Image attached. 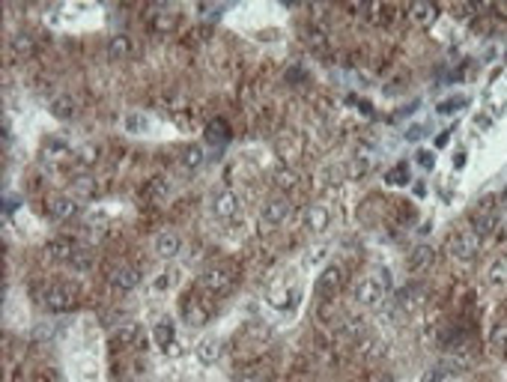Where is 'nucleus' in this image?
<instances>
[{"label":"nucleus","instance_id":"f257e3e1","mask_svg":"<svg viewBox=\"0 0 507 382\" xmlns=\"http://www.w3.org/2000/svg\"><path fill=\"white\" fill-rule=\"evenodd\" d=\"M39 302L48 314H69L75 308V290L69 284H48L39 293Z\"/></svg>","mask_w":507,"mask_h":382},{"label":"nucleus","instance_id":"f03ea898","mask_svg":"<svg viewBox=\"0 0 507 382\" xmlns=\"http://www.w3.org/2000/svg\"><path fill=\"white\" fill-rule=\"evenodd\" d=\"M352 299H355V305L358 308H379L385 302V287H382V281H379L376 275H367V278H361V281H355V287H352Z\"/></svg>","mask_w":507,"mask_h":382},{"label":"nucleus","instance_id":"7ed1b4c3","mask_svg":"<svg viewBox=\"0 0 507 382\" xmlns=\"http://www.w3.org/2000/svg\"><path fill=\"white\" fill-rule=\"evenodd\" d=\"M477 245H481V239L472 230H457L448 236V254H451V260H459V263L475 260Z\"/></svg>","mask_w":507,"mask_h":382},{"label":"nucleus","instance_id":"20e7f679","mask_svg":"<svg viewBox=\"0 0 507 382\" xmlns=\"http://www.w3.org/2000/svg\"><path fill=\"white\" fill-rule=\"evenodd\" d=\"M209 212L218 218V221H230L233 215L239 212V200L230 188H215L209 194Z\"/></svg>","mask_w":507,"mask_h":382},{"label":"nucleus","instance_id":"39448f33","mask_svg":"<svg viewBox=\"0 0 507 382\" xmlns=\"http://www.w3.org/2000/svg\"><path fill=\"white\" fill-rule=\"evenodd\" d=\"M200 287L209 290V293H230L233 272L227 266H218V263H215V266H206L200 272Z\"/></svg>","mask_w":507,"mask_h":382},{"label":"nucleus","instance_id":"423d86ee","mask_svg":"<svg viewBox=\"0 0 507 382\" xmlns=\"http://www.w3.org/2000/svg\"><path fill=\"white\" fill-rule=\"evenodd\" d=\"M343 281H346V269L340 266V263H329L322 272H320V278H316V296H331V293H338V290L343 287Z\"/></svg>","mask_w":507,"mask_h":382},{"label":"nucleus","instance_id":"0eeeda50","mask_svg":"<svg viewBox=\"0 0 507 382\" xmlns=\"http://www.w3.org/2000/svg\"><path fill=\"white\" fill-rule=\"evenodd\" d=\"M289 200L287 197H269L266 203H262V209H260V218H262V224L266 227H280L289 218Z\"/></svg>","mask_w":507,"mask_h":382},{"label":"nucleus","instance_id":"6e6552de","mask_svg":"<svg viewBox=\"0 0 507 382\" xmlns=\"http://www.w3.org/2000/svg\"><path fill=\"white\" fill-rule=\"evenodd\" d=\"M141 269L132 266V263H120L114 272H111V287L120 290V293H132V290L141 287Z\"/></svg>","mask_w":507,"mask_h":382},{"label":"nucleus","instance_id":"1a4fd4ad","mask_svg":"<svg viewBox=\"0 0 507 382\" xmlns=\"http://www.w3.org/2000/svg\"><path fill=\"white\" fill-rule=\"evenodd\" d=\"M152 248H156L161 260H174L183 254V236L176 230H161V233H156V239H152Z\"/></svg>","mask_w":507,"mask_h":382},{"label":"nucleus","instance_id":"9d476101","mask_svg":"<svg viewBox=\"0 0 507 382\" xmlns=\"http://www.w3.org/2000/svg\"><path fill=\"white\" fill-rule=\"evenodd\" d=\"M81 248L72 239H51V242H45V248H42V254H45V260L48 263H72V257H75Z\"/></svg>","mask_w":507,"mask_h":382},{"label":"nucleus","instance_id":"9b49d317","mask_svg":"<svg viewBox=\"0 0 507 382\" xmlns=\"http://www.w3.org/2000/svg\"><path fill=\"white\" fill-rule=\"evenodd\" d=\"M436 260V251L430 248V245H415L409 251V257H406V269H409V275H421V272L430 269V263Z\"/></svg>","mask_w":507,"mask_h":382},{"label":"nucleus","instance_id":"f8f14e48","mask_svg":"<svg viewBox=\"0 0 507 382\" xmlns=\"http://www.w3.org/2000/svg\"><path fill=\"white\" fill-rule=\"evenodd\" d=\"M78 212H81V203L69 194H57L48 203V215L54 218V221H69V218H75Z\"/></svg>","mask_w":507,"mask_h":382},{"label":"nucleus","instance_id":"ddd939ff","mask_svg":"<svg viewBox=\"0 0 507 382\" xmlns=\"http://www.w3.org/2000/svg\"><path fill=\"white\" fill-rule=\"evenodd\" d=\"M329 224H331V209L325 206V203H313V206L304 209V227L311 233L329 230Z\"/></svg>","mask_w":507,"mask_h":382},{"label":"nucleus","instance_id":"4468645a","mask_svg":"<svg viewBox=\"0 0 507 382\" xmlns=\"http://www.w3.org/2000/svg\"><path fill=\"white\" fill-rule=\"evenodd\" d=\"M194 356H197V361H200V365H206V368L215 365V361H218V356H221V341L215 338V334H206V338L197 341Z\"/></svg>","mask_w":507,"mask_h":382},{"label":"nucleus","instance_id":"2eb2a0df","mask_svg":"<svg viewBox=\"0 0 507 382\" xmlns=\"http://www.w3.org/2000/svg\"><path fill=\"white\" fill-rule=\"evenodd\" d=\"M48 111L54 114V120H72L75 111H78V105L69 93H57V96L48 99Z\"/></svg>","mask_w":507,"mask_h":382},{"label":"nucleus","instance_id":"dca6fc26","mask_svg":"<svg viewBox=\"0 0 507 382\" xmlns=\"http://www.w3.org/2000/svg\"><path fill=\"white\" fill-rule=\"evenodd\" d=\"M495 227H499V215H495V212H475L472 215V227H468V230H472L477 239H486V236L495 233Z\"/></svg>","mask_w":507,"mask_h":382},{"label":"nucleus","instance_id":"f3484780","mask_svg":"<svg viewBox=\"0 0 507 382\" xmlns=\"http://www.w3.org/2000/svg\"><path fill=\"white\" fill-rule=\"evenodd\" d=\"M120 125L125 134H143V132H149L152 120H149V114H143V111H125Z\"/></svg>","mask_w":507,"mask_h":382},{"label":"nucleus","instance_id":"a211bd4d","mask_svg":"<svg viewBox=\"0 0 507 382\" xmlns=\"http://www.w3.org/2000/svg\"><path fill=\"white\" fill-rule=\"evenodd\" d=\"M424 302H427V290H424L421 284H406L400 290V305L406 308V311H418Z\"/></svg>","mask_w":507,"mask_h":382},{"label":"nucleus","instance_id":"6ab92c4d","mask_svg":"<svg viewBox=\"0 0 507 382\" xmlns=\"http://www.w3.org/2000/svg\"><path fill=\"white\" fill-rule=\"evenodd\" d=\"M107 54H111L114 60H125L134 54V39L129 33H116L111 36V42H107Z\"/></svg>","mask_w":507,"mask_h":382},{"label":"nucleus","instance_id":"aec40b11","mask_svg":"<svg viewBox=\"0 0 507 382\" xmlns=\"http://www.w3.org/2000/svg\"><path fill=\"white\" fill-rule=\"evenodd\" d=\"M486 281H490V287H507V251L495 254V260L486 269Z\"/></svg>","mask_w":507,"mask_h":382},{"label":"nucleus","instance_id":"412c9836","mask_svg":"<svg viewBox=\"0 0 507 382\" xmlns=\"http://www.w3.org/2000/svg\"><path fill=\"white\" fill-rule=\"evenodd\" d=\"M69 197H75L78 203L81 200H93L96 197V179L93 177H75L72 179V185H69Z\"/></svg>","mask_w":507,"mask_h":382},{"label":"nucleus","instance_id":"4be33fe9","mask_svg":"<svg viewBox=\"0 0 507 382\" xmlns=\"http://www.w3.org/2000/svg\"><path fill=\"white\" fill-rule=\"evenodd\" d=\"M206 165V143H185L183 150V168L200 170Z\"/></svg>","mask_w":507,"mask_h":382},{"label":"nucleus","instance_id":"5701e85b","mask_svg":"<svg viewBox=\"0 0 507 382\" xmlns=\"http://www.w3.org/2000/svg\"><path fill=\"white\" fill-rule=\"evenodd\" d=\"M203 141L215 143V147H224V143L230 141V125L224 120H212L209 125H206V132H203Z\"/></svg>","mask_w":507,"mask_h":382},{"label":"nucleus","instance_id":"b1692460","mask_svg":"<svg viewBox=\"0 0 507 382\" xmlns=\"http://www.w3.org/2000/svg\"><path fill=\"white\" fill-rule=\"evenodd\" d=\"M271 183H275V188H278V191H293V188L298 185V174H296V168H289V165L275 168V174H271Z\"/></svg>","mask_w":507,"mask_h":382},{"label":"nucleus","instance_id":"393cba45","mask_svg":"<svg viewBox=\"0 0 507 382\" xmlns=\"http://www.w3.org/2000/svg\"><path fill=\"white\" fill-rule=\"evenodd\" d=\"M206 320H209V308H206L203 302H188L185 305V323L188 325H203Z\"/></svg>","mask_w":507,"mask_h":382},{"label":"nucleus","instance_id":"a878e982","mask_svg":"<svg viewBox=\"0 0 507 382\" xmlns=\"http://www.w3.org/2000/svg\"><path fill=\"white\" fill-rule=\"evenodd\" d=\"M66 152H69L66 138H48L42 143V156L45 159H60V156H66Z\"/></svg>","mask_w":507,"mask_h":382},{"label":"nucleus","instance_id":"bb28decb","mask_svg":"<svg viewBox=\"0 0 507 382\" xmlns=\"http://www.w3.org/2000/svg\"><path fill=\"white\" fill-rule=\"evenodd\" d=\"M12 48H15V54H30L33 51V36L30 33H15L12 36Z\"/></svg>","mask_w":507,"mask_h":382},{"label":"nucleus","instance_id":"cd10ccee","mask_svg":"<svg viewBox=\"0 0 507 382\" xmlns=\"http://www.w3.org/2000/svg\"><path fill=\"white\" fill-rule=\"evenodd\" d=\"M69 266L75 269V272H90V269H93V257H90V254H87L84 248H81V251L75 254V257H72Z\"/></svg>","mask_w":507,"mask_h":382},{"label":"nucleus","instance_id":"c85d7f7f","mask_svg":"<svg viewBox=\"0 0 507 382\" xmlns=\"http://www.w3.org/2000/svg\"><path fill=\"white\" fill-rule=\"evenodd\" d=\"M409 15H412L418 24H427L430 18H433V6H427V3H415V6L409 9Z\"/></svg>","mask_w":507,"mask_h":382},{"label":"nucleus","instance_id":"c756f323","mask_svg":"<svg viewBox=\"0 0 507 382\" xmlns=\"http://www.w3.org/2000/svg\"><path fill=\"white\" fill-rule=\"evenodd\" d=\"M84 221H87L90 227H99V224L107 221V212H105V209H90V212L84 215Z\"/></svg>","mask_w":507,"mask_h":382},{"label":"nucleus","instance_id":"7c9ffc66","mask_svg":"<svg viewBox=\"0 0 507 382\" xmlns=\"http://www.w3.org/2000/svg\"><path fill=\"white\" fill-rule=\"evenodd\" d=\"M448 379H451L448 368H433V370L424 374V382H448Z\"/></svg>","mask_w":507,"mask_h":382},{"label":"nucleus","instance_id":"2f4dec72","mask_svg":"<svg viewBox=\"0 0 507 382\" xmlns=\"http://www.w3.org/2000/svg\"><path fill=\"white\" fill-rule=\"evenodd\" d=\"M466 102H468V99H466V96H457V99H451V102H442V105H439V111H442V114H451V111H459V108H466Z\"/></svg>","mask_w":507,"mask_h":382},{"label":"nucleus","instance_id":"473e14b6","mask_svg":"<svg viewBox=\"0 0 507 382\" xmlns=\"http://www.w3.org/2000/svg\"><path fill=\"white\" fill-rule=\"evenodd\" d=\"M385 179H388L391 185H403L406 179H409V174H406V165H397V170H391V174H388Z\"/></svg>","mask_w":507,"mask_h":382},{"label":"nucleus","instance_id":"72a5a7b5","mask_svg":"<svg viewBox=\"0 0 507 382\" xmlns=\"http://www.w3.org/2000/svg\"><path fill=\"white\" fill-rule=\"evenodd\" d=\"M424 134H427V125H424V123H421V125H412V129H406V141L418 143V141L424 138Z\"/></svg>","mask_w":507,"mask_h":382},{"label":"nucleus","instance_id":"f704fd0d","mask_svg":"<svg viewBox=\"0 0 507 382\" xmlns=\"http://www.w3.org/2000/svg\"><path fill=\"white\" fill-rule=\"evenodd\" d=\"M415 161H418L421 168H433V165H436V156L427 152V150H418V152H415Z\"/></svg>","mask_w":507,"mask_h":382},{"label":"nucleus","instance_id":"c9c22d12","mask_svg":"<svg viewBox=\"0 0 507 382\" xmlns=\"http://www.w3.org/2000/svg\"><path fill=\"white\" fill-rule=\"evenodd\" d=\"M156 334H158V343L167 350V341H170V325H167V323H161L158 329H156Z\"/></svg>","mask_w":507,"mask_h":382},{"label":"nucleus","instance_id":"e433bc0d","mask_svg":"<svg viewBox=\"0 0 507 382\" xmlns=\"http://www.w3.org/2000/svg\"><path fill=\"white\" fill-rule=\"evenodd\" d=\"M493 343H495V347H501V350H504V343H507V329H504V325H499V329L493 332Z\"/></svg>","mask_w":507,"mask_h":382},{"label":"nucleus","instance_id":"4c0bfd02","mask_svg":"<svg viewBox=\"0 0 507 382\" xmlns=\"http://www.w3.org/2000/svg\"><path fill=\"white\" fill-rule=\"evenodd\" d=\"M152 21H156L158 30H170V27H174V18H170V15H156Z\"/></svg>","mask_w":507,"mask_h":382},{"label":"nucleus","instance_id":"58836bf2","mask_svg":"<svg viewBox=\"0 0 507 382\" xmlns=\"http://www.w3.org/2000/svg\"><path fill=\"white\" fill-rule=\"evenodd\" d=\"M466 159H468V156H466V152H457V156H454V168H457V170H463V165H466Z\"/></svg>","mask_w":507,"mask_h":382},{"label":"nucleus","instance_id":"ea45409f","mask_svg":"<svg viewBox=\"0 0 507 382\" xmlns=\"http://www.w3.org/2000/svg\"><path fill=\"white\" fill-rule=\"evenodd\" d=\"M451 138V129H445V132H439V138H436V147H445V141Z\"/></svg>","mask_w":507,"mask_h":382},{"label":"nucleus","instance_id":"a19ab883","mask_svg":"<svg viewBox=\"0 0 507 382\" xmlns=\"http://www.w3.org/2000/svg\"><path fill=\"white\" fill-rule=\"evenodd\" d=\"M415 194H418V197L427 194V191H424V183H415Z\"/></svg>","mask_w":507,"mask_h":382},{"label":"nucleus","instance_id":"79ce46f5","mask_svg":"<svg viewBox=\"0 0 507 382\" xmlns=\"http://www.w3.org/2000/svg\"><path fill=\"white\" fill-rule=\"evenodd\" d=\"M373 382H394V379H391V376H376Z\"/></svg>","mask_w":507,"mask_h":382},{"label":"nucleus","instance_id":"37998d69","mask_svg":"<svg viewBox=\"0 0 507 382\" xmlns=\"http://www.w3.org/2000/svg\"><path fill=\"white\" fill-rule=\"evenodd\" d=\"M448 382H459V379H448Z\"/></svg>","mask_w":507,"mask_h":382}]
</instances>
